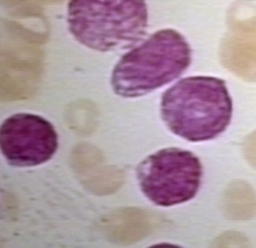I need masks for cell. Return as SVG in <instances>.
<instances>
[{
  "label": "cell",
  "mask_w": 256,
  "mask_h": 248,
  "mask_svg": "<svg viewBox=\"0 0 256 248\" xmlns=\"http://www.w3.org/2000/svg\"><path fill=\"white\" fill-rule=\"evenodd\" d=\"M160 114L176 135L189 142L210 141L230 126L232 98L220 78L187 77L163 93Z\"/></svg>",
  "instance_id": "obj_1"
},
{
  "label": "cell",
  "mask_w": 256,
  "mask_h": 248,
  "mask_svg": "<svg viewBox=\"0 0 256 248\" xmlns=\"http://www.w3.org/2000/svg\"><path fill=\"white\" fill-rule=\"evenodd\" d=\"M192 60L186 37L174 29H162L126 53L114 66L110 83L124 98L149 94L180 77Z\"/></svg>",
  "instance_id": "obj_2"
},
{
  "label": "cell",
  "mask_w": 256,
  "mask_h": 248,
  "mask_svg": "<svg viewBox=\"0 0 256 248\" xmlns=\"http://www.w3.org/2000/svg\"><path fill=\"white\" fill-rule=\"evenodd\" d=\"M68 24L71 35L99 52L126 50L147 34L146 0H70Z\"/></svg>",
  "instance_id": "obj_3"
},
{
  "label": "cell",
  "mask_w": 256,
  "mask_h": 248,
  "mask_svg": "<svg viewBox=\"0 0 256 248\" xmlns=\"http://www.w3.org/2000/svg\"><path fill=\"white\" fill-rule=\"evenodd\" d=\"M136 177L149 201L171 207L195 198L202 183V166L192 152L167 148L145 158L136 168Z\"/></svg>",
  "instance_id": "obj_4"
},
{
  "label": "cell",
  "mask_w": 256,
  "mask_h": 248,
  "mask_svg": "<svg viewBox=\"0 0 256 248\" xmlns=\"http://www.w3.org/2000/svg\"><path fill=\"white\" fill-rule=\"evenodd\" d=\"M58 134L46 119L16 113L0 127V148L14 167H35L49 161L58 150Z\"/></svg>",
  "instance_id": "obj_5"
}]
</instances>
